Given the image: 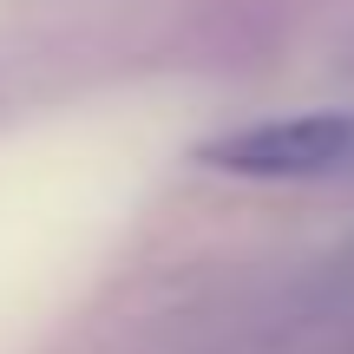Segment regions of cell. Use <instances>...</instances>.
<instances>
[{"label": "cell", "instance_id": "1", "mask_svg": "<svg viewBox=\"0 0 354 354\" xmlns=\"http://www.w3.org/2000/svg\"><path fill=\"white\" fill-rule=\"evenodd\" d=\"M203 165L230 177H335L354 165V112H302L276 125H243L203 145Z\"/></svg>", "mask_w": 354, "mask_h": 354}]
</instances>
